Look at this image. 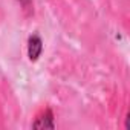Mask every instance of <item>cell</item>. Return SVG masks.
<instances>
[{
  "label": "cell",
  "instance_id": "7a4b0ae2",
  "mask_svg": "<svg viewBox=\"0 0 130 130\" xmlns=\"http://www.w3.org/2000/svg\"><path fill=\"white\" fill-rule=\"evenodd\" d=\"M41 49H43V41L41 38L35 34V35H31L29 40H28V55H29V60L31 61H35L40 54H41Z\"/></svg>",
  "mask_w": 130,
  "mask_h": 130
},
{
  "label": "cell",
  "instance_id": "6da1fadb",
  "mask_svg": "<svg viewBox=\"0 0 130 130\" xmlns=\"http://www.w3.org/2000/svg\"><path fill=\"white\" fill-rule=\"evenodd\" d=\"M34 128H54L55 124H54V113L51 109H46L44 112H41L37 119L34 121L32 124Z\"/></svg>",
  "mask_w": 130,
  "mask_h": 130
},
{
  "label": "cell",
  "instance_id": "3957f363",
  "mask_svg": "<svg viewBox=\"0 0 130 130\" xmlns=\"http://www.w3.org/2000/svg\"><path fill=\"white\" fill-rule=\"evenodd\" d=\"M22 2V5L25 6V9H29L31 8V0H20Z\"/></svg>",
  "mask_w": 130,
  "mask_h": 130
}]
</instances>
